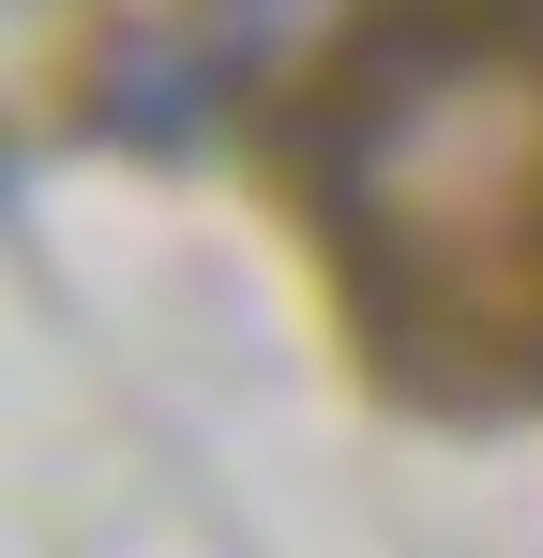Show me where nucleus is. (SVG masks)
Returning a JSON list of instances; mask_svg holds the SVG:
<instances>
[{
	"label": "nucleus",
	"mask_w": 543,
	"mask_h": 558,
	"mask_svg": "<svg viewBox=\"0 0 543 558\" xmlns=\"http://www.w3.org/2000/svg\"><path fill=\"white\" fill-rule=\"evenodd\" d=\"M287 211L423 377L543 392V0H393L302 76Z\"/></svg>",
	"instance_id": "obj_1"
}]
</instances>
